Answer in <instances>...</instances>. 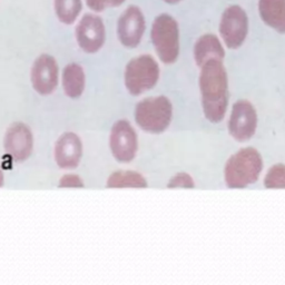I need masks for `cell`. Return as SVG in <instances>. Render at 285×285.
I'll list each match as a JSON object with an SVG mask.
<instances>
[{
  "instance_id": "1",
  "label": "cell",
  "mask_w": 285,
  "mask_h": 285,
  "mask_svg": "<svg viewBox=\"0 0 285 285\" xmlns=\"http://www.w3.org/2000/svg\"><path fill=\"white\" fill-rule=\"evenodd\" d=\"M199 86L205 118L218 124L225 118L229 106V77L222 60L211 59L200 67Z\"/></svg>"
},
{
  "instance_id": "20",
  "label": "cell",
  "mask_w": 285,
  "mask_h": 285,
  "mask_svg": "<svg viewBox=\"0 0 285 285\" xmlns=\"http://www.w3.org/2000/svg\"><path fill=\"white\" fill-rule=\"evenodd\" d=\"M166 187L168 189L194 188L195 187V182H194L192 175H189L186 172H180V173H176L174 176L169 178Z\"/></svg>"
},
{
  "instance_id": "16",
  "label": "cell",
  "mask_w": 285,
  "mask_h": 285,
  "mask_svg": "<svg viewBox=\"0 0 285 285\" xmlns=\"http://www.w3.org/2000/svg\"><path fill=\"white\" fill-rule=\"evenodd\" d=\"M63 89L69 98L81 97L86 85V76L81 65L71 63L63 70Z\"/></svg>"
},
{
  "instance_id": "7",
  "label": "cell",
  "mask_w": 285,
  "mask_h": 285,
  "mask_svg": "<svg viewBox=\"0 0 285 285\" xmlns=\"http://www.w3.org/2000/svg\"><path fill=\"white\" fill-rule=\"evenodd\" d=\"M257 123V112L252 102L246 100L234 102L227 125L232 137L239 143L248 142L255 135Z\"/></svg>"
},
{
  "instance_id": "18",
  "label": "cell",
  "mask_w": 285,
  "mask_h": 285,
  "mask_svg": "<svg viewBox=\"0 0 285 285\" xmlns=\"http://www.w3.org/2000/svg\"><path fill=\"white\" fill-rule=\"evenodd\" d=\"M56 16L65 25H73L81 16L83 0H54Z\"/></svg>"
},
{
  "instance_id": "15",
  "label": "cell",
  "mask_w": 285,
  "mask_h": 285,
  "mask_svg": "<svg viewBox=\"0 0 285 285\" xmlns=\"http://www.w3.org/2000/svg\"><path fill=\"white\" fill-rule=\"evenodd\" d=\"M258 13L268 27L285 34V0H258Z\"/></svg>"
},
{
  "instance_id": "5",
  "label": "cell",
  "mask_w": 285,
  "mask_h": 285,
  "mask_svg": "<svg viewBox=\"0 0 285 285\" xmlns=\"http://www.w3.org/2000/svg\"><path fill=\"white\" fill-rule=\"evenodd\" d=\"M161 69L151 55H140L129 60L124 73V83L132 96H139L153 89L159 81Z\"/></svg>"
},
{
  "instance_id": "11",
  "label": "cell",
  "mask_w": 285,
  "mask_h": 285,
  "mask_svg": "<svg viewBox=\"0 0 285 285\" xmlns=\"http://www.w3.org/2000/svg\"><path fill=\"white\" fill-rule=\"evenodd\" d=\"M30 79L38 94L46 96L54 93L59 82V67L54 57L47 54L38 57L33 64Z\"/></svg>"
},
{
  "instance_id": "22",
  "label": "cell",
  "mask_w": 285,
  "mask_h": 285,
  "mask_svg": "<svg viewBox=\"0 0 285 285\" xmlns=\"http://www.w3.org/2000/svg\"><path fill=\"white\" fill-rule=\"evenodd\" d=\"M59 187L60 188H83L84 183L82 178L78 175L75 174H67L60 178L59 181Z\"/></svg>"
},
{
  "instance_id": "19",
  "label": "cell",
  "mask_w": 285,
  "mask_h": 285,
  "mask_svg": "<svg viewBox=\"0 0 285 285\" xmlns=\"http://www.w3.org/2000/svg\"><path fill=\"white\" fill-rule=\"evenodd\" d=\"M264 186L268 189H285V164L269 167L264 177Z\"/></svg>"
},
{
  "instance_id": "23",
  "label": "cell",
  "mask_w": 285,
  "mask_h": 285,
  "mask_svg": "<svg viewBox=\"0 0 285 285\" xmlns=\"http://www.w3.org/2000/svg\"><path fill=\"white\" fill-rule=\"evenodd\" d=\"M164 1L167 2V3H170V5H175V3L181 2L182 0H164Z\"/></svg>"
},
{
  "instance_id": "14",
  "label": "cell",
  "mask_w": 285,
  "mask_h": 285,
  "mask_svg": "<svg viewBox=\"0 0 285 285\" xmlns=\"http://www.w3.org/2000/svg\"><path fill=\"white\" fill-rule=\"evenodd\" d=\"M194 57H195L196 65L201 67L211 59H218L223 62L225 57V50L218 37L213 34H205L195 43Z\"/></svg>"
},
{
  "instance_id": "2",
  "label": "cell",
  "mask_w": 285,
  "mask_h": 285,
  "mask_svg": "<svg viewBox=\"0 0 285 285\" xmlns=\"http://www.w3.org/2000/svg\"><path fill=\"white\" fill-rule=\"evenodd\" d=\"M263 167V157L256 148L243 147L227 159L224 182L231 189L246 188L258 181Z\"/></svg>"
},
{
  "instance_id": "24",
  "label": "cell",
  "mask_w": 285,
  "mask_h": 285,
  "mask_svg": "<svg viewBox=\"0 0 285 285\" xmlns=\"http://www.w3.org/2000/svg\"><path fill=\"white\" fill-rule=\"evenodd\" d=\"M3 184V175L1 173V170H0V186H2Z\"/></svg>"
},
{
  "instance_id": "17",
  "label": "cell",
  "mask_w": 285,
  "mask_h": 285,
  "mask_svg": "<svg viewBox=\"0 0 285 285\" xmlns=\"http://www.w3.org/2000/svg\"><path fill=\"white\" fill-rule=\"evenodd\" d=\"M107 188H146L148 183L142 174L135 170H117L108 177Z\"/></svg>"
},
{
  "instance_id": "8",
  "label": "cell",
  "mask_w": 285,
  "mask_h": 285,
  "mask_svg": "<svg viewBox=\"0 0 285 285\" xmlns=\"http://www.w3.org/2000/svg\"><path fill=\"white\" fill-rule=\"evenodd\" d=\"M249 33V18L242 7L233 5L224 10L219 24V35L230 49H238Z\"/></svg>"
},
{
  "instance_id": "3",
  "label": "cell",
  "mask_w": 285,
  "mask_h": 285,
  "mask_svg": "<svg viewBox=\"0 0 285 285\" xmlns=\"http://www.w3.org/2000/svg\"><path fill=\"white\" fill-rule=\"evenodd\" d=\"M136 124L144 132L162 134L169 127L173 119V104L166 96L144 98L135 106Z\"/></svg>"
},
{
  "instance_id": "6",
  "label": "cell",
  "mask_w": 285,
  "mask_h": 285,
  "mask_svg": "<svg viewBox=\"0 0 285 285\" xmlns=\"http://www.w3.org/2000/svg\"><path fill=\"white\" fill-rule=\"evenodd\" d=\"M109 148L117 162L128 164L138 151L137 133L126 119H119L113 125L109 135Z\"/></svg>"
},
{
  "instance_id": "13",
  "label": "cell",
  "mask_w": 285,
  "mask_h": 285,
  "mask_svg": "<svg viewBox=\"0 0 285 285\" xmlns=\"http://www.w3.org/2000/svg\"><path fill=\"white\" fill-rule=\"evenodd\" d=\"M83 156V144L75 133H65L57 139L55 161L60 168H76Z\"/></svg>"
},
{
  "instance_id": "21",
  "label": "cell",
  "mask_w": 285,
  "mask_h": 285,
  "mask_svg": "<svg viewBox=\"0 0 285 285\" xmlns=\"http://www.w3.org/2000/svg\"><path fill=\"white\" fill-rule=\"evenodd\" d=\"M126 1V0H85L87 7L94 13H101L107 8H115Z\"/></svg>"
},
{
  "instance_id": "9",
  "label": "cell",
  "mask_w": 285,
  "mask_h": 285,
  "mask_svg": "<svg viewBox=\"0 0 285 285\" xmlns=\"http://www.w3.org/2000/svg\"><path fill=\"white\" fill-rule=\"evenodd\" d=\"M78 46L86 54H96L105 45L106 28L102 19L95 14H85L75 28Z\"/></svg>"
},
{
  "instance_id": "10",
  "label": "cell",
  "mask_w": 285,
  "mask_h": 285,
  "mask_svg": "<svg viewBox=\"0 0 285 285\" xmlns=\"http://www.w3.org/2000/svg\"><path fill=\"white\" fill-rule=\"evenodd\" d=\"M146 29L144 15L138 7L129 6L117 21V37L126 48H136L143 39Z\"/></svg>"
},
{
  "instance_id": "12",
  "label": "cell",
  "mask_w": 285,
  "mask_h": 285,
  "mask_svg": "<svg viewBox=\"0 0 285 285\" xmlns=\"http://www.w3.org/2000/svg\"><path fill=\"white\" fill-rule=\"evenodd\" d=\"M3 146L14 161L24 162L32 155L34 137L27 125L15 123L7 129Z\"/></svg>"
},
{
  "instance_id": "4",
  "label": "cell",
  "mask_w": 285,
  "mask_h": 285,
  "mask_svg": "<svg viewBox=\"0 0 285 285\" xmlns=\"http://www.w3.org/2000/svg\"><path fill=\"white\" fill-rule=\"evenodd\" d=\"M155 51L165 65L176 63L180 56V28L170 15L162 14L155 18L151 30Z\"/></svg>"
}]
</instances>
